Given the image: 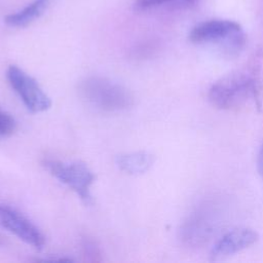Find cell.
Wrapping results in <instances>:
<instances>
[{"instance_id":"1","label":"cell","mask_w":263,"mask_h":263,"mask_svg":"<svg viewBox=\"0 0 263 263\" xmlns=\"http://www.w3.org/2000/svg\"><path fill=\"white\" fill-rule=\"evenodd\" d=\"M261 58V54L256 53L247 65L215 81L208 93L212 105L223 110L232 109L255 96L258 90Z\"/></svg>"},{"instance_id":"2","label":"cell","mask_w":263,"mask_h":263,"mask_svg":"<svg viewBox=\"0 0 263 263\" xmlns=\"http://www.w3.org/2000/svg\"><path fill=\"white\" fill-rule=\"evenodd\" d=\"M188 38L195 45L215 48L227 57L239 54L247 42L242 27L234 21L224 18L196 24L190 30Z\"/></svg>"},{"instance_id":"3","label":"cell","mask_w":263,"mask_h":263,"mask_svg":"<svg viewBox=\"0 0 263 263\" xmlns=\"http://www.w3.org/2000/svg\"><path fill=\"white\" fill-rule=\"evenodd\" d=\"M78 93L89 106L103 112H120L132 107L134 98L120 83L102 76H89L78 84Z\"/></svg>"},{"instance_id":"4","label":"cell","mask_w":263,"mask_h":263,"mask_svg":"<svg viewBox=\"0 0 263 263\" xmlns=\"http://www.w3.org/2000/svg\"><path fill=\"white\" fill-rule=\"evenodd\" d=\"M41 165L53 178L74 191L83 203L87 205L92 203L90 188L96 181V175L85 162L80 160L64 162L44 158Z\"/></svg>"},{"instance_id":"5","label":"cell","mask_w":263,"mask_h":263,"mask_svg":"<svg viewBox=\"0 0 263 263\" xmlns=\"http://www.w3.org/2000/svg\"><path fill=\"white\" fill-rule=\"evenodd\" d=\"M223 220L220 204L206 201L196 208L186 219L181 228V237L189 246L206 243L218 231Z\"/></svg>"},{"instance_id":"6","label":"cell","mask_w":263,"mask_h":263,"mask_svg":"<svg viewBox=\"0 0 263 263\" xmlns=\"http://www.w3.org/2000/svg\"><path fill=\"white\" fill-rule=\"evenodd\" d=\"M6 79L29 112L33 114L42 113L51 107L50 98L37 80L22 68L10 65L6 70Z\"/></svg>"},{"instance_id":"7","label":"cell","mask_w":263,"mask_h":263,"mask_svg":"<svg viewBox=\"0 0 263 263\" xmlns=\"http://www.w3.org/2000/svg\"><path fill=\"white\" fill-rule=\"evenodd\" d=\"M0 225L35 250L41 251L44 248V234L15 208L4 203L0 204Z\"/></svg>"},{"instance_id":"8","label":"cell","mask_w":263,"mask_h":263,"mask_svg":"<svg viewBox=\"0 0 263 263\" xmlns=\"http://www.w3.org/2000/svg\"><path fill=\"white\" fill-rule=\"evenodd\" d=\"M258 233L248 227H235L224 233L212 247L211 261L225 260L256 243Z\"/></svg>"},{"instance_id":"9","label":"cell","mask_w":263,"mask_h":263,"mask_svg":"<svg viewBox=\"0 0 263 263\" xmlns=\"http://www.w3.org/2000/svg\"><path fill=\"white\" fill-rule=\"evenodd\" d=\"M155 156L145 150L122 153L116 156L115 163L118 168L128 175L139 176L147 173L154 164Z\"/></svg>"},{"instance_id":"10","label":"cell","mask_w":263,"mask_h":263,"mask_svg":"<svg viewBox=\"0 0 263 263\" xmlns=\"http://www.w3.org/2000/svg\"><path fill=\"white\" fill-rule=\"evenodd\" d=\"M50 0H33L23 9L7 14L4 23L12 28H24L39 18L49 5Z\"/></svg>"},{"instance_id":"11","label":"cell","mask_w":263,"mask_h":263,"mask_svg":"<svg viewBox=\"0 0 263 263\" xmlns=\"http://www.w3.org/2000/svg\"><path fill=\"white\" fill-rule=\"evenodd\" d=\"M199 0H135L133 8L137 12H145L159 7H191Z\"/></svg>"},{"instance_id":"12","label":"cell","mask_w":263,"mask_h":263,"mask_svg":"<svg viewBox=\"0 0 263 263\" xmlns=\"http://www.w3.org/2000/svg\"><path fill=\"white\" fill-rule=\"evenodd\" d=\"M16 126L15 118L10 113L0 108V139H6L12 136Z\"/></svg>"},{"instance_id":"13","label":"cell","mask_w":263,"mask_h":263,"mask_svg":"<svg viewBox=\"0 0 263 263\" xmlns=\"http://www.w3.org/2000/svg\"><path fill=\"white\" fill-rule=\"evenodd\" d=\"M81 249L83 256L89 261H100L101 260V249L99 245L90 237L84 236L81 240Z\"/></svg>"},{"instance_id":"14","label":"cell","mask_w":263,"mask_h":263,"mask_svg":"<svg viewBox=\"0 0 263 263\" xmlns=\"http://www.w3.org/2000/svg\"><path fill=\"white\" fill-rule=\"evenodd\" d=\"M37 262H42V263H70L73 262L74 260L71 259L70 257H60V256H48V257H44L41 259H36Z\"/></svg>"},{"instance_id":"15","label":"cell","mask_w":263,"mask_h":263,"mask_svg":"<svg viewBox=\"0 0 263 263\" xmlns=\"http://www.w3.org/2000/svg\"><path fill=\"white\" fill-rule=\"evenodd\" d=\"M257 167H258V172L259 174L263 177V144L259 150L258 153V157H257Z\"/></svg>"},{"instance_id":"16","label":"cell","mask_w":263,"mask_h":263,"mask_svg":"<svg viewBox=\"0 0 263 263\" xmlns=\"http://www.w3.org/2000/svg\"><path fill=\"white\" fill-rule=\"evenodd\" d=\"M0 245H2V239H1V237H0Z\"/></svg>"}]
</instances>
